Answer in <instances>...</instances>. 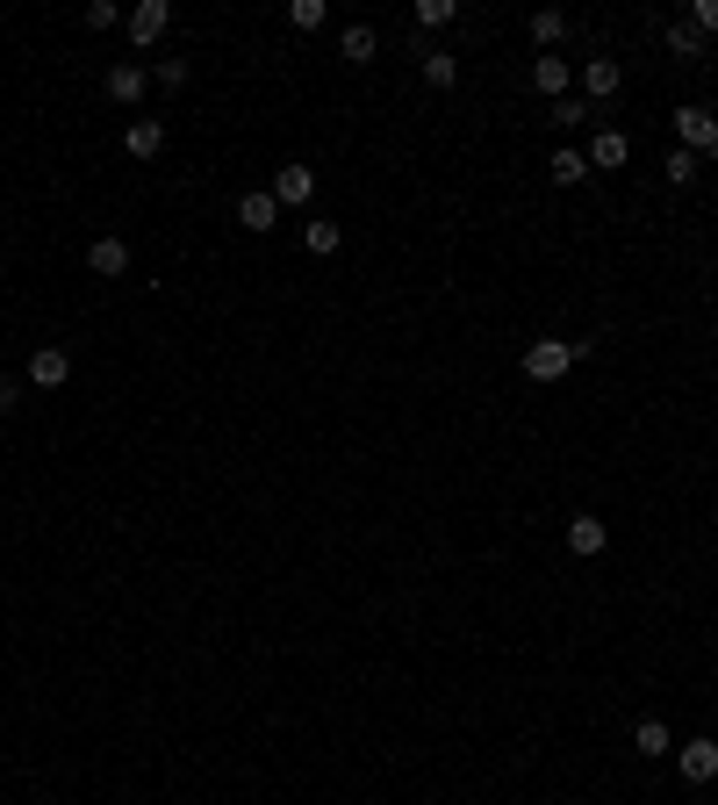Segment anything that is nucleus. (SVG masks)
<instances>
[{"label":"nucleus","mask_w":718,"mask_h":805,"mask_svg":"<svg viewBox=\"0 0 718 805\" xmlns=\"http://www.w3.org/2000/svg\"><path fill=\"white\" fill-rule=\"evenodd\" d=\"M575 368V339H532L525 345V382H568Z\"/></svg>","instance_id":"obj_1"},{"label":"nucleus","mask_w":718,"mask_h":805,"mask_svg":"<svg viewBox=\"0 0 718 805\" xmlns=\"http://www.w3.org/2000/svg\"><path fill=\"white\" fill-rule=\"evenodd\" d=\"M676 144L697 151V159H718V115L705 101H690V109H676Z\"/></svg>","instance_id":"obj_2"},{"label":"nucleus","mask_w":718,"mask_h":805,"mask_svg":"<svg viewBox=\"0 0 718 805\" xmlns=\"http://www.w3.org/2000/svg\"><path fill=\"white\" fill-rule=\"evenodd\" d=\"M618 87H625V66H618V58H589V66L575 72V94H583V101H610Z\"/></svg>","instance_id":"obj_3"},{"label":"nucleus","mask_w":718,"mask_h":805,"mask_svg":"<svg viewBox=\"0 0 718 805\" xmlns=\"http://www.w3.org/2000/svg\"><path fill=\"white\" fill-rule=\"evenodd\" d=\"M676 769H682V784H711L718 777V741H705V734L682 741V748H676Z\"/></svg>","instance_id":"obj_4"},{"label":"nucleus","mask_w":718,"mask_h":805,"mask_svg":"<svg viewBox=\"0 0 718 805\" xmlns=\"http://www.w3.org/2000/svg\"><path fill=\"white\" fill-rule=\"evenodd\" d=\"M122 151H130V159H159L165 151V123L159 115H130V123H122Z\"/></svg>","instance_id":"obj_5"},{"label":"nucleus","mask_w":718,"mask_h":805,"mask_svg":"<svg viewBox=\"0 0 718 805\" xmlns=\"http://www.w3.org/2000/svg\"><path fill=\"white\" fill-rule=\"evenodd\" d=\"M532 94H546V101L575 94V66L568 58H532Z\"/></svg>","instance_id":"obj_6"},{"label":"nucleus","mask_w":718,"mask_h":805,"mask_svg":"<svg viewBox=\"0 0 718 805\" xmlns=\"http://www.w3.org/2000/svg\"><path fill=\"white\" fill-rule=\"evenodd\" d=\"M29 382H37V389H65V382H72V353H65V345H43V353H29Z\"/></svg>","instance_id":"obj_7"},{"label":"nucleus","mask_w":718,"mask_h":805,"mask_svg":"<svg viewBox=\"0 0 718 805\" xmlns=\"http://www.w3.org/2000/svg\"><path fill=\"white\" fill-rule=\"evenodd\" d=\"M310 194H316V173H310V165H281V173H273V202H281V209H302V202H310Z\"/></svg>","instance_id":"obj_8"},{"label":"nucleus","mask_w":718,"mask_h":805,"mask_svg":"<svg viewBox=\"0 0 718 805\" xmlns=\"http://www.w3.org/2000/svg\"><path fill=\"white\" fill-rule=\"evenodd\" d=\"M165 29H173V8H165V0H136L130 8V43H159Z\"/></svg>","instance_id":"obj_9"},{"label":"nucleus","mask_w":718,"mask_h":805,"mask_svg":"<svg viewBox=\"0 0 718 805\" xmlns=\"http://www.w3.org/2000/svg\"><path fill=\"white\" fill-rule=\"evenodd\" d=\"M101 87H109V101H122V109H136V101H144V87H151V72H144V66L130 58V66H109V80H101Z\"/></svg>","instance_id":"obj_10"},{"label":"nucleus","mask_w":718,"mask_h":805,"mask_svg":"<svg viewBox=\"0 0 718 805\" xmlns=\"http://www.w3.org/2000/svg\"><path fill=\"white\" fill-rule=\"evenodd\" d=\"M237 223H244V231H273V223H281V202H273V188L237 194Z\"/></svg>","instance_id":"obj_11"},{"label":"nucleus","mask_w":718,"mask_h":805,"mask_svg":"<svg viewBox=\"0 0 718 805\" xmlns=\"http://www.w3.org/2000/svg\"><path fill=\"white\" fill-rule=\"evenodd\" d=\"M604 546H610V525H604V519H589V511H583V519H568V554L597 561Z\"/></svg>","instance_id":"obj_12"},{"label":"nucleus","mask_w":718,"mask_h":805,"mask_svg":"<svg viewBox=\"0 0 718 805\" xmlns=\"http://www.w3.org/2000/svg\"><path fill=\"white\" fill-rule=\"evenodd\" d=\"M625 159H633V137L625 130H597L589 137V165H597V173H618Z\"/></svg>","instance_id":"obj_13"},{"label":"nucleus","mask_w":718,"mask_h":805,"mask_svg":"<svg viewBox=\"0 0 718 805\" xmlns=\"http://www.w3.org/2000/svg\"><path fill=\"white\" fill-rule=\"evenodd\" d=\"M87 266H94L101 281H122V273H130V238H94V252H87Z\"/></svg>","instance_id":"obj_14"},{"label":"nucleus","mask_w":718,"mask_h":805,"mask_svg":"<svg viewBox=\"0 0 718 805\" xmlns=\"http://www.w3.org/2000/svg\"><path fill=\"white\" fill-rule=\"evenodd\" d=\"M374 51H381V37L366 22H353V29H338V58L345 66H374Z\"/></svg>","instance_id":"obj_15"},{"label":"nucleus","mask_w":718,"mask_h":805,"mask_svg":"<svg viewBox=\"0 0 718 805\" xmlns=\"http://www.w3.org/2000/svg\"><path fill=\"white\" fill-rule=\"evenodd\" d=\"M546 173H554V188H583V180H589V151L560 144V151H554V165H546Z\"/></svg>","instance_id":"obj_16"},{"label":"nucleus","mask_w":718,"mask_h":805,"mask_svg":"<svg viewBox=\"0 0 718 805\" xmlns=\"http://www.w3.org/2000/svg\"><path fill=\"white\" fill-rule=\"evenodd\" d=\"M302 245H310L316 260H331V252L345 245V223H331V217H310V223H302Z\"/></svg>","instance_id":"obj_17"},{"label":"nucleus","mask_w":718,"mask_h":805,"mask_svg":"<svg viewBox=\"0 0 718 805\" xmlns=\"http://www.w3.org/2000/svg\"><path fill=\"white\" fill-rule=\"evenodd\" d=\"M633 748L654 763V755H676V734H668L661 720H639V726H633Z\"/></svg>","instance_id":"obj_18"},{"label":"nucleus","mask_w":718,"mask_h":805,"mask_svg":"<svg viewBox=\"0 0 718 805\" xmlns=\"http://www.w3.org/2000/svg\"><path fill=\"white\" fill-rule=\"evenodd\" d=\"M560 37H568V14H560V8H539V14H532V43H539V51H554Z\"/></svg>","instance_id":"obj_19"},{"label":"nucleus","mask_w":718,"mask_h":805,"mask_svg":"<svg viewBox=\"0 0 718 805\" xmlns=\"http://www.w3.org/2000/svg\"><path fill=\"white\" fill-rule=\"evenodd\" d=\"M324 22H331L324 0H287V29H324Z\"/></svg>","instance_id":"obj_20"},{"label":"nucleus","mask_w":718,"mask_h":805,"mask_svg":"<svg viewBox=\"0 0 718 805\" xmlns=\"http://www.w3.org/2000/svg\"><path fill=\"white\" fill-rule=\"evenodd\" d=\"M697 165H705V159H697V151H668V165H661V173H668V188H690V180H697Z\"/></svg>","instance_id":"obj_21"},{"label":"nucleus","mask_w":718,"mask_h":805,"mask_svg":"<svg viewBox=\"0 0 718 805\" xmlns=\"http://www.w3.org/2000/svg\"><path fill=\"white\" fill-rule=\"evenodd\" d=\"M424 80H432V87H453V80H461V58H453V51H424Z\"/></svg>","instance_id":"obj_22"},{"label":"nucleus","mask_w":718,"mask_h":805,"mask_svg":"<svg viewBox=\"0 0 718 805\" xmlns=\"http://www.w3.org/2000/svg\"><path fill=\"white\" fill-rule=\"evenodd\" d=\"M554 123H560V130H583V123H589V101H583V94H560V101H554Z\"/></svg>","instance_id":"obj_23"},{"label":"nucleus","mask_w":718,"mask_h":805,"mask_svg":"<svg viewBox=\"0 0 718 805\" xmlns=\"http://www.w3.org/2000/svg\"><path fill=\"white\" fill-rule=\"evenodd\" d=\"M668 51H676V58H705V37H697L690 22H676V29H668Z\"/></svg>","instance_id":"obj_24"},{"label":"nucleus","mask_w":718,"mask_h":805,"mask_svg":"<svg viewBox=\"0 0 718 805\" xmlns=\"http://www.w3.org/2000/svg\"><path fill=\"white\" fill-rule=\"evenodd\" d=\"M682 22L697 29V37H718V0H690V14Z\"/></svg>","instance_id":"obj_25"},{"label":"nucleus","mask_w":718,"mask_h":805,"mask_svg":"<svg viewBox=\"0 0 718 805\" xmlns=\"http://www.w3.org/2000/svg\"><path fill=\"white\" fill-rule=\"evenodd\" d=\"M151 80H159L165 94H180V87H188V58H159V72H151Z\"/></svg>","instance_id":"obj_26"},{"label":"nucleus","mask_w":718,"mask_h":805,"mask_svg":"<svg viewBox=\"0 0 718 805\" xmlns=\"http://www.w3.org/2000/svg\"><path fill=\"white\" fill-rule=\"evenodd\" d=\"M453 14H461V8H453V0H417V22H424V29H446Z\"/></svg>","instance_id":"obj_27"},{"label":"nucleus","mask_w":718,"mask_h":805,"mask_svg":"<svg viewBox=\"0 0 718 805\" xmlns=\"http://www.w3.org/2000/svg\"><path fill=\"white\" fill-rule=\"evenodd\" d=\"M115 22H122L115 0H94V8H87V29H115Z\"/></svg>","instance_id":"obj_28"}]
</instances>
